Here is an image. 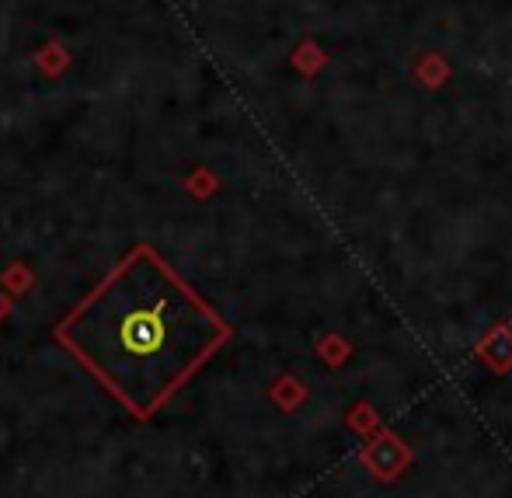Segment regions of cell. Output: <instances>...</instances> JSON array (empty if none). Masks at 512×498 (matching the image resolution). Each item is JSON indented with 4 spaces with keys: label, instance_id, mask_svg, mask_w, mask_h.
<instances>
[{
    "label": "cell",
    "instance_id": "cell-1",
    "mask_svg": "<svg viewBox=\"0 0 512 498\" xmlns=\"http://www.w3.org/2000/svg\"><path fill=\"white\" fill-rule=\"evenodd\" d=\"M213 317L150 248H133L60 324V342L147 418L213 345Z\"/></svg>",
    "mask_w": 512,
    "mask_h": 498
}]
</instances>
